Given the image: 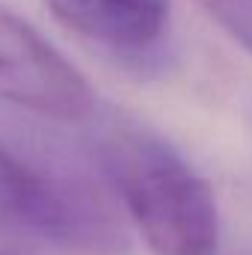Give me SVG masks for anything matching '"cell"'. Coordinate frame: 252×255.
Wrapping results in <instances>:
<instances>
[{
    "instance_id": "cell-1",
    "label": "cell",
    "mask_w": 252,
    "mask_h": 255,
    "mask_svg": "<svg viewBox=\"0 0 252 255\" xmlns=\"http://www.w3.org/2000/svg\"><path fill=\"white\" fill-rule=\"evenodd\" d=\"M101 160L154 255H217V196L181 151L145 128L122 125L104 136Z\"/></svg>"
},
{
    "instance_id": "cell-2",
    "label": "cell",
    "mask_w": 252,
    "mask_h": 255,
    "mask_svg": "<svg viewBox=\"0 0 252 255\" xmlns=\"http://www.w3.org/2000/svg\"><path fill=\"white\" fill-rule=\"evenodd\" d=\"M0 226L74 250L116 253L125 232L110 205L83 181L30 166L0 145Z\"/></svg>"
},
{
    "instance_id": "cell-3",
    "label": "cell",
    "mask_w": 252,
    "mask_h": 255,
    "mask_svg": "<svg viewBox=\"0 0 252 255\" xmlns=\"http://www.w3.org/2000/svg\"><path fill=\"white\" fill-rule=\"evenodd\" d=\"M0 98L57 122H83L95 110L86 77L24 18L0 6Z\"/></svg>"
},
{
    "instance_id": "cell-4",
    "label": "cell",
    "mask_w": 252,
    "mask_h": 255,
    "mask_svg": "<svg viewBox=\"0 0 252 255\" xmlns=\"http://www.w3.org/2000/svg\"><path fill=\"white\" fill-rule=\"evenodd\" d=\"M51 15L77 39L110 54L151 51L169 24V0H45Z\"/></svg>"
},
{
    "instance_id": "cell-5",
    "label": "cell",
    "mask_w": 252,
    "mask_h": 255,
    "mask_svg": "<svg viewBox=\"0 0 252 255\" xmlns=\"http://www.w3.org/2000/svg\"><path fill=\"white\" fill-rule=\"evenodd\" d=\"M244 51L252 54V0H196Z\"/></svg>"
},
{
    "instance_id": "cell-6",
    "label": "cell",
    "mask_w": 252,
    "mask_h": 255,
    "mask_svg": "<svg viewBox=\"0 0 252 255\" xmlns=\"http://www.w3.org/2000/svg\"><path fill=\"white\" fill-rule=\"evenodd\" d=\"M0 255H6V253H0Z\"/></svg>"
}]
</instances>
